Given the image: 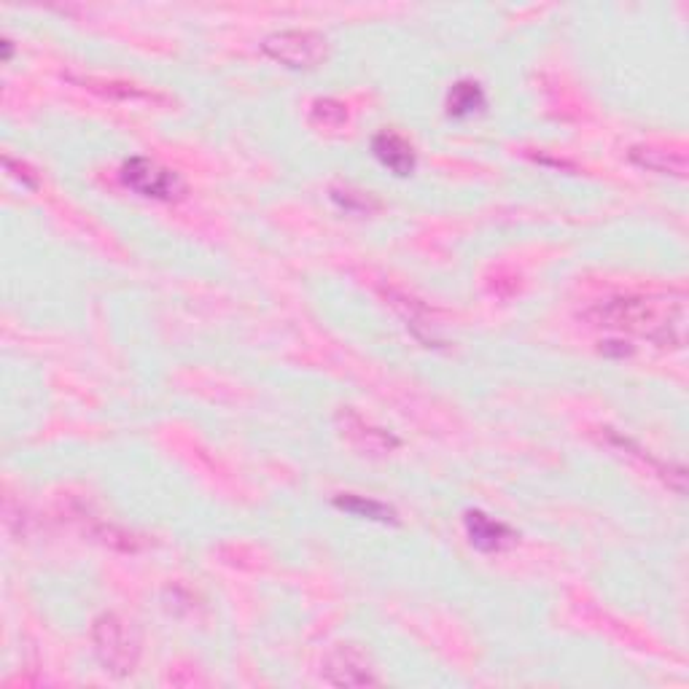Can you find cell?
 <instances>
[{"instance_id": "obj_1", "label": "cell", "mask_w": 689, "mask_h": 689, "mask_svg": "<svg viewBox=\"0 0 689 689\" xmlns=\"http://www.w3.org/2000/svg\"><path fill=\"white\" fill-rule=\"evenodd\" d=\"M596 327L636 334L660 347H685V294H627L601 302L587 312Z\"/></svg>"}, {"instance_id": "obj_2", "label": "cell", "mask_w": 689, "mask_h": 689, "mask_svg": "<svg viewBox=\"0 0 689 689\" xmlns=\"http://www.w3.org/2000/svg\"><path fill=\"white\" fill-rule=\"evenodd\" d=\"M92 643H94V658L103 665L105 674L111 676H130L136 674L140 663V652H143V643H140V633L136 630L132 622L114 612L100 614L92 622Z\"/></svg>"}, {"instance_id": "obj_3", "label": "cell", "mask_w": 689, "mask_h": 689, "mask_svg": "<svg viewBox=\"0 0 689 689\" xmlns=\"http://www.w3.org/2000/svg\"><path fill=\"white\" fill-rule=\"evenodd\" d=\"M261 52L291 71H312L329 58V41L318 30H278L261 41Z\"/></svg>"}, {"instance_id": "obj_4", "label": "cell", "mask_w": 689, "mask_h": 689, "mask_svg": "<svg viewBox=\"0 0 689 689\" xmlns=\"http://www.w3.org/2000/svg\"><path fill=\"white\" fill-rule=\"evenodd\" d=\"M119 178L130 192L145 200L173 203V200H181L187 194V181L176 170L149 160V156H130V160L122 162Z\"/></svg>"}, {"instance_id": "obj_5", "label": "cell", "mask_w": 689, "mask_h": 689, "mask_svg": "<svg viewBox=\"0 0 689 689\" xmlns=\"http://www.w3.org/2000/svg\"><path fill=\"white\" fill-rule=\"evenodd\" d=\"M321 676L332 687H378L380 676L374 674L372 663L356 643H337L323 658Z\"/></svg>"}, {"instance_id": "obj_6", "label": "cell", "mask_w": 689, "mask_h": 689, "mask_svg": "<svg viewBox=\"0 0 689 689\" xmlns=\"http://www.w3.org/2000/svg\"><path fill=\"white\" fill-rule=\"evenodd\" d=\"M337 429L347 445H350L353 450L361 452V456H388V452H394L396 447H399V439H396L391 431L367 423V420L356 410H350V407L337 412Z\"/></svg>"}, {"instance_id": "obj_7", "label": "cell", "mask_w": 689, "mask_h": 689, "mask_svg": "<svg viewBox=\"0 0 689 689\" xmlns=\"http://www.w3.org/2000/svg\"><path fill=\"white\" fill-rule=\"evenodd\" d=\"M463 525H467L469 541L480 552H501L518 541V534L509 525H503L501 520H493L490 514L480 512V509H469L463 514Z\"/></svg>"}, {"instance_id": "obj_8", "label": "cell", "mask_w": 689, "mask_h": 689, "mask_svg": "<svg viewBox=\"0 0 689 689\" xmlns=\"http://www.w3.org/2000/svg\"><path fill=\"white\" fill-rule=\"evenodd\" d=\"M71 81L81 84L84 89H89V92L100 94V98H109V100H119V103H151V105H165L167 94L162 92H154V89H143L138 87V84H130V81H114V78H94V76H84V78H76L71 76Z\"/></svg>"}, {"instance_id": "obj_9", "label": "cell", "mask_w": 689, "mask_h": 689, "mask_svg": "<svg viewBox=\"0 0 689 689\" xmlns=\"http://www.w3.org/2000/svg\"><path fill=\"white\" fill-rule=\"evenodd\" d=\"M372 151H374V156L380 160V165L388 167V170L399 178L412 176L414 165H418L412 143L407 138H401L399 132L385 130V132H380V136H374Z\"/></svg>"}, {"instance_id": "obj_10", "label": "cell", "mask_w": 689, "mask_h": 689, "mask_svg": "<svg viewBox=\"0 0 689 689\" xmlns=\"http://www.w3.org/2000/svg\"><path fill=\"white\" fill-rule=\"evenodd\" d=\"M627 156H630L633 165L643 167V170L649 173H660V176H674V178L687 176L685 151L663 149V145H633Z\"/></svg>"}, {"instance_id": "obj_11", "label": "cell", "mask_w": 689, "mask_h": 689, "mask_svg": "<svg viewBox=\"0 0 689 689\" xmlns=\"http://www.w3.org/2000/svg\"><path fill=\"white\" fill-rule=\"evenodd\" d=\"M485 109V92L477 81L472 78H461L447 92V114L456 119H467V116L480 114Z\"/></svg>"}, {"instance_id": "obj_12", "label": "cell", "mask_w": 689, "mask_h": 689, "mask_svg": "<svg viewBox=\"0 0 689 689\" xmlns=\"http://www.w3.org/2000/svg\"><path fill=\"white\" fill-rule=\"evenodd\" d=\"M334 507L353 514V518L372 520V523H399L394 507H388V503L383 501H374V498L356 496V493H343V496H337L334 498Z\"/></svg>"}, {"instance_id": "obj_13", "label": "cell", "mask_w": 689, "mask_h": 689, "mask_svg": "<svg viewBox=\"0 0 689 689\" xmlns=\"http://www.w3.org/2000/svg\"><path fill=\"white\" fill-rule=\"evenodd\" d=\"M310 125L329 132L343 130L347 125V105L334 98H318L316 103L310 105Z\"/></svg>"}, {"instance_id": "obj_14", "label": "cell", "mask_w": 689, "mask_h": 689, "mask_svg": "<svg viewBox=\"0 0 689 689\" xmlns=\"http://www.w3.org/2000/svg\"><path fill=\"white\" fill-rule=\"evenodd\" d=\"M332 200L347 213H369V210H374V207H378V203H374V200L369 197V194L353 192V189H337V187H334L332 189Z\"/></svg>"}, {"instance_id": "obj_15", "label": "cell", "mask_w": 689, "mask_h": 689, "mask_svg": "<svg viewBox=\"0 0 689 689\" xmlns=\"http://www.w3.org/2000/svg\"><path fill=\"white\" fill-rule=\"evenodd\" d=\"M3 165H5V170H9V176L16 178V181H20L25 189H30V192H36V189L41 187V178H38V173L33 170V167L27 165V162L14 160V156L5 154L3 156Z\"/></svg>"}]
</instances>
